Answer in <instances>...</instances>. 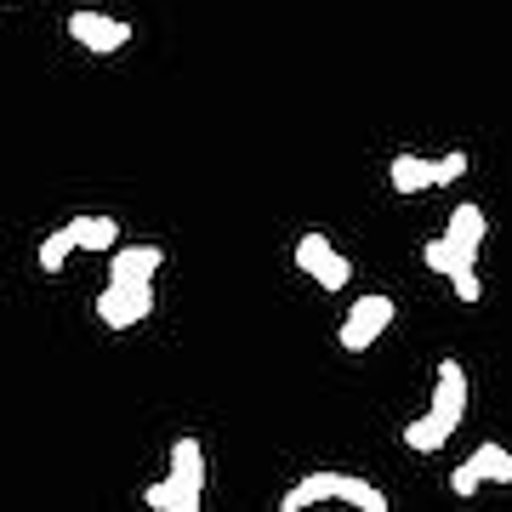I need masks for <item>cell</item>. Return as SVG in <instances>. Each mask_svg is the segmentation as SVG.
<instances>
[{
  "instance_id": "obj_14",
  "label": "cell",
  "mask_w": 512,
  "mask_h": 512,
  "mask_svg": "<svg viewBox=\"0 0 512 512\" xmlns=\"http://www.w3.org/2000/svg\"><path fill=\"white\" fill-rule=\"evenodd\" d=\"M421 256H427V268H433V274H461V268H473V262H467V256H461L444 234L427 239V245H421Z\"/></svg>"
},
{
  "instance_id": "obj_17",
  "label": "cell",
  "mask_w": 512,
  "mask_h": 512,
  "mask_svg": "<svg viewBox=\"0 0 512 512\" xmlns=\"http://www.w3.org/2000/svg\"><path fill=\"white\" fill-rule=\"evenodd\" d=\"M461 177H467V154H444V160H439V188L444 183H461Z\"/></svg>"
},
{
  "instance_id": "obj_3",
  "label": "cell",
  "mask_w": 512,
  "mask_h": 512,
  "mask_svg": "<svg viewBox=\"0 0 512 512\" xmlns=\"http://www.w3.org/2000/svg\"><path fill=\"white\" fill-rule=\"evenodd\" d=\"M296 268H302L319 291H348V279H353V262L336 251L325 234H302L296 239Z\"/></svg>"
},
{
  "instance_id": "obj_13",
  "label": "cell",
  "mask_w": 512,
  "mask_h": 512,
  "mask_svg": "<svg viewBox=\"0 0 512 512\" xmlns=\"http://www.w3.org/2000/svg\"><path fill=\"white\" fill-rule=\"evenodd\" d=\"M74 251H80V245H74L69 222H63L57 234H46V239H40V268H46V274H63V262H69Z\"/></svg>"
},
{
  "instance_id": "obj_9",
  "label": "cell",
  "mask_w": 512,
  "mask_h": 512,
  "mask_svg": "<svg viewBox=\"0 0 512 512\" xmlns=\"http://www.w3.org/2000/svg\"><path fill=\"white\" fill-rule=\"evenodd\" d=\"M387 177L399 194H421V188H439V160H421V154H393Z\"/></svg>"
},
{
  "instance_id": "obj_15",
  "label": "cell",
  "mask_w": 512,
  "mask_h": 512,
  "mask_svg": "<svg viewBox=\"0 0 512 512\" xmlns=\"http://www.w3.org/2000/svg\"><path fill=\"white\" fill-rule=\"evenodd\" d=\"M478 484H484V478H478V473H473V467H467V461H461L456 473H450V490H456V495H461V501H473V495H478Z\"/></svg>"
},
{
  "instance_id": "obj_11",
  "label": "cell",
  "mask_w": 512,
  "mask_h": 512,
  "mask_svg": "<svg viewBox=\"0 0 512 512\" xmlns=\"http://www.w3.org/2000/svg\"><path fill=\"white\" fill-rule=\"evenodd\" d=\"M467 467L484 484H512V450H501V444H478L473 456H467Z\"/></svg>"
},
{
  "instance_id": "obj_2",
  "label": "cell",
  "mask_w": 512,
  "mask_h": 512,
  "mask_svg": "<svg viewBox=\"0 0 512 512\" xmlns=\"http://www.w3.org/2000/svg\"><path fill=\"white\" fill-rule=\"evenodd\" d=\"M393 313H399V302H393L387 291L359 296V302H353V313L342 319V330H336V342H342L348 353H365L370 342H376V336H382V330L393 325Z\"/></svg>"
},
{
  "instance_id": "obj_6",
  "label": "cell",
  "mask_w": 512,
  "mask_h": 512,
  "mask_svg": "<svg viewBox=\"0 0 512 512\" xmlns=\"http://www.w3.org/2000/svg\"><path fill=\"white\" fill-rule=\"evenodd\" d=\"M160 262H165L160 245H120L114 262H109V279H114V285H154Z\"/></svg>"
},
{
  "instance_id": "obj_10",
  "label": "cell",
  "mask_w": 512,
  "mask_h": 512,
  "mask_svg": "<svg viewBox=\"0 0 512 512\" xmlns=\"http://www.w3.org/2000/svg\"><path fill=\"white\" fill-rule=\"evenodd\" d=\"M69 234L80 251H120V222L114 217H74Z\"/></svg>"
},
{
  "instance_id": "obj_5",
  "label": "cell",
  "mask_w": 512,
  "mask_h": 512,
  "mask_svg": "<svg viewBox=\"0 0 512 512\" xmlns=\"http://www.w3.org/2000/svg\"><path fill=\"white\" fill-rule=\"evenodd\" d=\"M69 40L86 46L97 57H114L120 46H131V23L126 18H109V12H74L69 18Z\"/></svg>"
},
{
  "instance_id": "obj_12",
  "label": "cell",
  "mask_w": 512,
  "mask_h": 512,
  "mask_svg": "<svg viewBox=\"0 0 512 512\" xmlns=\"http://www.w3.org/2000/svg\"><path fill=\"white\" fill-rule=\"evenodd\" d=\"M148 512H200V495H183L171 478H160V484H148L143 490Z\"/></svg>"
},
{
  "instance_id": "obj_8",
  "label": "cell",
  "mask_w": 512,
  "mask_h": 512,
  "mask_svg": "<svg viewBox=\"0 0 512 512\" xmlns=\"http://www.w3.org/2000/svg\"><path fill=\"white\" fill-rule=\"evenodd\" d=\"M171 484H177L183 495H205V450H200V439L171 444Z\"/></svg>"
},
{
  "instance_id": "obj_16",
  "label": "cell",
  "mask_w": 512,
  "mask_h": 512,
  "mask_svg": "<svg viewBox=\"0 0 512 512\" xmlns=\"http://www.w3.org/2000/svg\"><path fill=\"white\" fill-rule=\"evenodd\" d=\"M450 291H456L461 302H478V296H484V285H478L473 268H461V274H450Z\"/></svg>"
},
{
  "instance_id": "obj_7",
  "label": "cell",
  "mask_w": 512,
  "mask_h": 512,
  "mask_svg": "<svg viewBox=\"0 0 512 512\" xmlns=\"http://www.w3.org/2000/svg\"><path fill=\"white\" fill-rule=\"evenodd\" d=\"M484 234H490V222H484V205H456V211H450V228H444V239H450V245H456L461 256H467V262H478V245H484Z\"/></svg>"
},
{
  "instance_id": "obj_4",
  "label": "cell",
  "mask_w": 512,
  "mask_h": 512,
  "mask_svg": "<svg viewBox=\"0 0 512 512\" xmlns=\"http://www.w3.org/2000/svg\"><path fill=\"white\" fill-rule=\"evenodd\" d=\"M148 313H154V285H103V296H97V319L109 330H131L143 325Z\"/></svg>"
},
{
  "instance_id": "obj_1",
  "label": "cell",
  "mask_w": 512,
  "mask_h": 512,
  "mask_svg": "<svg viewBox=\"0 0 512 512\" xmlns=\"http://www.w3.org/2000/svg\"><path fill=\"white\" fill-rule=\"evenodd\" d=\"M461 416H467V370H461V359H439L433 404H427V410L404 427V444H410V450H421V456H433V450H444V444H450V433H456Z\"/></svg>"
}]
</instances>
